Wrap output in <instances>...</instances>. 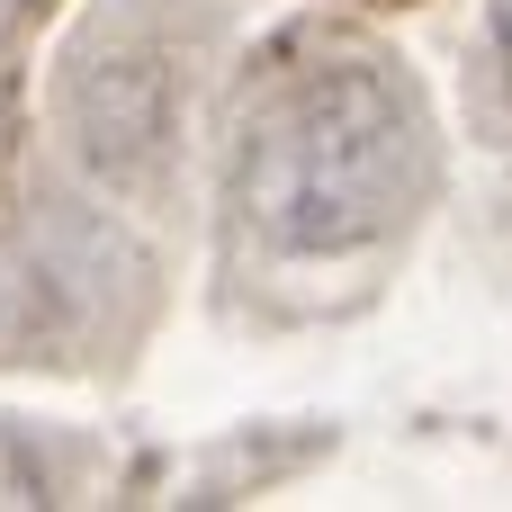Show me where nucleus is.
<instances>
[{
	"instance_id": "nucleus-1",
	"label": "nucleus",
	"mask_w": 512,
	"mask_h": 512,
	"mask_svg": "<svg viewBox=\"0 0 512 512\" xmlns=\"http://www.w3.org/2000/svg\"><path fill=\"white\" fill-rule=\"evenodd\" d=\"M432 189L423 90L351 36L288 45L234 126V225L279 261H342L387 243Z\"/></svg>"
},
{
	"instance_id": "nucleus-2",
	"label": "nucleus",
	"mask_w": 512,
	"mask_h": 512,
	"mask_svg": "<svg viewBox=\"0 0 512 512\" xmlns=\"http://www.w3.org/2000/svg\"><path fill=\"white\" fill-rule=\"evenodd\" d=\"M189 99H198V45H180L171 9L117 0L63 54V126L108 180H153L189 126Z\"/></svg>"
},
{
	"instance_id": "nucleus-3",
	"label": "nucleus",
	"mask_w": 512,
	"mask_h": 512,
	"mask_svg": "<svg viewBox=\"0 0 512 512\" xmlns=\"http://www.w3.org/2000/svg\"><path fill=\"white\" fill-rule=\"evenodd\" d=\"M495 63H504V90H512V9H504V27H495Z\"/></svg>"
}]
</instances>
